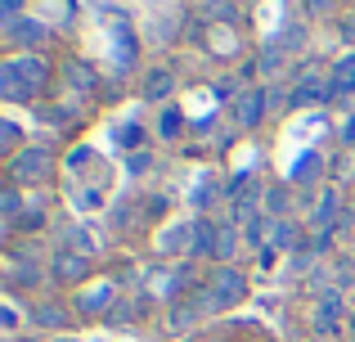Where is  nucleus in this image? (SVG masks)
<instances>
[]
</instances>
